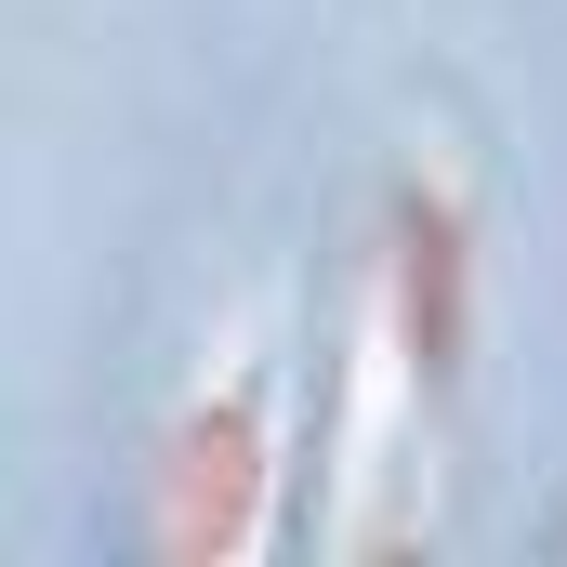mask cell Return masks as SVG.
<instances>
[{"label":"cell","instance_id":"cell-1","mask_svg":"<svg viewBox=\"0 0 567 567\" xmlns=\"http://www.w3.org/2000/svg\"><path fill=\"white\" fill-rule=\"evenodd\" d=\"M410 330H423V357L462 343V238H449V212H410Z\"/></svg>","mask_w":567,"mask_h":567}]
</instances>
